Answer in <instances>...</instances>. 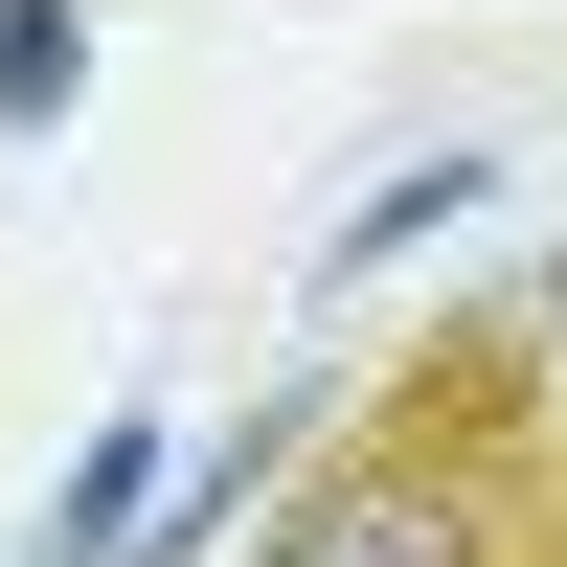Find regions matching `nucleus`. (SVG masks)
<instances>
[{
	"instance_id": "1",
	"label": "nucleus",
	"mask_w": 567,
	"mask_h": 567,
	"mask_svg": "<svg viewBox=\"0 0 567 567\" xmlns=\"http://www.w3.org/2000/svg\"><path fill=\"white\" fill-rule=\"evenodd\" d=\"M545 386H523V341H454V363H409V409L363 454H318L296 499H272V545L250 567H545Z\"/></svg>"
},
{
	"instance_id": "2",
	"label": "nucleus",
	"mask_w": 567,
	"mask_h": 567,
	"mask_svg": "<svg viewBox=\"0 0 567 567\" xmlns=\"http://www.w3.org/2000/svg\"><path fill=\"white\" fill-rule=\"evenodd\" d=\"M159 454H182L159 409H114V432H91V477H69V523H45V567H114V545H136V499H159Z\"/></svg>"
},
{
	"instance_id": "3",
	"label": "nucleus",
	"mask_w": 567,
	"mask_h": 567,
	"mask_svg": "<svg viewBox=\"0 0 567 567\" xmlns=\"http://www.w3.org/2000/svg\"><path fill=\"white\" fill-rule=\"evenodd\" d=\"M69 91H91V23L69 0H0V136H45Z\"/></svg>"
},
{
	"instance_id": "4",
	"label": "nucleus",
	"mask_w": 567,
	"mask_h": 567,
	"mask_svg": "<svg viewBox=\"0 0 567 567\" xmlns=\"http://www.w3.org/2000/svg\"><path fill=\"white\" fill-rule=\"evenodd\" d=\"M454 205H477V159H409V182H386V205H363V227H341V272H386V250H409V227H454Z\"/></svg>"
},
{
	"instance_id": "5",
	"label": "nucleus",
	"mask_w": 567,
	"mask_h": 567,
	"mask_svg": "<svg viewBox=\"0 0 567 567\" xmlns=\"http://www.w3.org/2000/svg\"><path fill=\"white\" fill-rule=\"evenodd\" d=\"M499 341H523V386H545V432H567V250L523 272V296H499Z\"/></svg>"
}]
</instances>
